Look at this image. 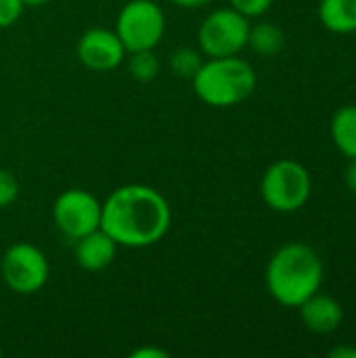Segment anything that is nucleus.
<instances>
[{
	"instance_id": "nucleus-25",
	"label": "nucleus",
	"mask_w": 356,
	"mask_h": 358,
	"mask_svg": "<svg viewBox=\"0 0 356 358\" xmlns=\"http://www.w3.org/2000/svg\"><path fill=\"white\" fill-rule=\"evenodd\" d=\"M0 357H2V348H0Z\"/></svg>"
},
{
	"instance_id": "nucleus-17",
	"label": "nucleus",
	"mask_w": 356,
	"mask_h": 358,
	"mask_svg": "<svg viewBox=\"0 0 356 358\" xmlns=\"http://www.w3.org/2000/svg\"><path fill=\"white\" fill-rule=\"evenodd\" d=\"M17 197H19V180L15 178L13 172L0 168V210L15 203Z\"/></svg>"
},
{
	"instance_id": "nucleus-3",
	"label": "nucleus",
	"mask_w": 356,
	"mask_h": 358,
	"mask_svg": "<svg viewBox=\"0 0 356 358\" xmlns=\"http://www.w3.org/2000/svg\"><path fill=\"white\" fill-rule=\"evenodd\" d=\"M199 101L210 107H233L243 103L256 90V71L237 55L212 57L204 61L191 80Z\"/></svg>"
},
{
	"instance_id": "nucleus-5",
	"label": "nucleus",
	"mask_w": 356,
	"mask_h": 358,
	"mask_svg": "<svg viewBox=\"0 0 356 358\" xmlns=\"http://www.w3.org/2000/svg\"><path fill=\"white\" fill-rule=\"evenodd\" d=\"M115 34L126 52L153 50L166 34V15L153 0H128L118 13Z\"/></svg>"
},
{
	"instance_id": "nucleus-7",
	"label": "nucleus",
	"mask_w": 356,
	"mask_h": 358,
	"mask_svg": "<svg viewBox=\"0 0 356 358\" xmlns=\"http://www.w3.org/2000/svg\"><path fill=\"white\" fill-rule=\"evenodd\" d=\"M0 273L10 292L19 296H31L46 285L50 264L40 248L29 241H19L4 252L0 260Z\"/></svg>"
},
{
	"instance_id": "nucleus-14",
	"label": "nucleus",
	"mask_w": 356,
	"mask_h": 358,
	"mask_svg": "<svg viewBox=\"0 0 356 358\" xmlns=\"http://www.w3.org/2000/svg\"><path fill=\"white\" fill-rule=\"evenodd\" d=\"M283 44H285V36H283V31L277 25H273L269 21L250 25L248 46L256 55H260V57H275L277 52H281Z\"/></svg>"
},
{
	"instance_id": "nucleus-16",
	"label": "nucleus",
	"mask_w": 356,
	"mask_h": 358,
	"mask_svg": "<svg viewBox=\"0 0 356 358\" xmlns=\"http://www.w3.org/2000/svg\"><path fill=\"white\" fill-rule=\"evenodd\" d=\"M159 59L153 50H134L128 52V73L136 82H151L159 73Z\"/></svg>"
},
{
	"instance_id": "nucleus-11",
	"label": "nucleus",
	"mask_w": 356,
	"mask_h": 358,
	"mask_svg": "<svg viewBox=\"0 0 356 358\" xmlns=\"http://www.w3.org/2000/svg\"><path fill=\"white\" fill-rule=\"evenodd\" d=\"M298 308L306 329L315 334H332L342 325L344 319V310L340 302L329 296H321L319 292L311 296L306 302H302Z\"/></svg>"
},
{
	"instance_id": "nucleus-2",
	"label": "nucleus",
	"mask_w": 356,
	"mask_h": 358,
	"mask_svg": "<svg viewBox=\"0 0 356 358\" xmlns=\"http://www.w3.org/2000/svg\"><path fill=\"white\" fill-rule=\"evenodd\" d=\"M323 283V262L319 254L304 243L279 248L266 266L269 294L287 308H298L319 292Z\"/></svg>"
},
{
	"instance_id": "nucleus-10",
	"label": "nucleus",
	"mask_w": 356,
	"mask_h": 358,
	"mask_svg": "<svg viewBox=\"0 0 356 358\" xmlns=\"http://www.w3.org/2000/svg\"><path fill=\"white\" fill-rule=\"evenodd\" d=\"M118 243L99 227L97 231L80 237L76 241V262L88 273L105 271L118 254Z\"/></svg>"
},
{
	"instance_id": "nucleus-1",
	"label": "nucleus",
	"mask_w": 356,
	"mask_h": 358,
	"mask_svg": "<svg viewBox=\"0 0 356 358\" xmlns=\"http://www.w3.org/2000/svg\"><path fill=\"white\" fill-rule=\"evenodd\" d=\"M168 199L149 185H124L103 201L101 229L120 245L141 250L162 241L170 229Z\"/></svg>"
},
{
	"instance_id": "nucleus-8",
	"label": "nucleus",
	"mask_w": 356,
	"mask_h": 358,
	"mask_svg": "<svg viewBox=\"0 0 356 358\" xmlns=\"http://www.w3.org/2000/svg\"><path fill=\"white\" fill-rule=\"evenodd\" d=\"M103 203L84 189H67L52 203V220L57 229L71 241L101 227Z\"/></svg>"
},
{
	"instance_id": "nucleus-24",
	"label": "nucleus",
	"mask_w": 356,
	"mask_h": 358,
	"mask_svg": "<svg viewBox=\"0 0 356 358\" xmlns=\"http://www.w3.org/2000/svg\"><path fill=\"white\" fill-rule=\"evenodd\" d=\"M25 6H31V8H38V6H44V4H48L50 0H21Z\"/></svg>"
},
{
	"instance_id": "nucleus-15",
	"label": "nucleus",
	"mask_w": 356,
	"mask_h": 358,
	"mask_svg": "<svg viewBox=\"0 0 356 358\" xmlns=\"http://www.w3.org/2000/svg\"><path fill=\"white\" fill-rule=\"evenodd\" d=\"M204 52L191 46H180L170 55V69L180 80H193L204 65Z\"/></svg>"
},
{
	"instance_id": "nucleus-22",
	"label": "nucleus",
	"mask_w": 356,
	"mask_h": 358,
	"mask_svg": "<svg viewBox=\"0 0 356 358\" xmlns=\"http://www.w3.org/2000/svg\"><path fill=\"white\" fill-rule=\"evenodd\" d=\"M168 2H172V4H174V6H178V8L195 10V8H201V6L210 4L212 0H168Z\"/></svg>"
},
{
	"instance_id": "nucleus-21",
	"label": "nucleus",
	"mask_w": 356,
	"mask_h": 358,
	"mask_svg": "<svg viewBox=\"0 0 356 358\" xmlns=\"http://www.w3.org/2000/svg\"><path fill=\"white\" fill-rule=\"evenodd\" d=\"M344 182H346V187L356 195V157H353L348 162V166L344 170Z\"/></svg>"
},
{
	"instance_id": "nucleus-20",
	"label": "nucleus",
	"mask_w": 356,
	"mask_h": 358,
	"mask_svg": "<svg viewBox=\"0 0 356 358\" xmlns=\"http://www.w3.org/2000/svg\"><path fill=\"white\" fill-rule=\"evenodd\" d=\"M130 358H170V355L162 348H155V346H143V348L132 350Z\"/></svg>"
},
{
	"instance_id": "nucleus-4",
	"label": "nucleus",
	"mask_w": 356,
	"mask_h": 358,
	"mask_svg": "<svg viewBox=\"0 0 356 358\" xmlns=\"http://www.w3.org/2000/svg\"><path fill=\"white\" fill-rule=\"evenodd\" d=\"M313 191L308 170L294 159H279L264 172L260 180V195L264 203L275 212L300 210Z\"/></svg>"
},
{
	"instance_id": "nucleus-23",
	"label": "nucleus",
	"mask_w": 356,
	"mask_h": 358,
	"mask_svg": "<svg viewBox=\"0 0 356 358\" xmlns=\"http://www.w3.org/2000/svg\"><path fill=\"white\" fill-rule=\"evenodd\" d=\"M329 357L334 358H356V348H336L329 352Z\"/></svg>"
},
{
	"instance_id": "nucleus-19",
	"label": "nucleus",
	"mask_w": 356,
	"mask_h": 358,
	"mask_svg": "<svg viewBox=\"0 0 356 358\" xmlns=\"http://www.w3.org/2000/svg\"><path fill=\"white\" fill-rule=\"evenodd\" d=\"M229 2H231V6L235 10H239L248 19L264 15L271 8V4H273V0H229Z\"/></svg>"
},
{
	"instance_id": "nucleus-18",
	"label": "nucleus",
	"mask_w": 356,
	"mask_h": 358,
	"mask_svg": "<svg viewBox=\"0 0 356 358\" xmlns=\"http://www.w3.org/2000/svg\"><path fill=\"white\" fill-rule=\"evenodd\" d=\"M25 4L21 0H0V29L10 27L23 15Z\"/></svg>"
},
{
	"instance_id": "nucleus-13",
	"label": "nucleus",
	"mask_w": 356,
	"mask_h": 358,
	"mask_svg": "<svg viewBox=\"0 0 356 358\" xmlns=\"http://www.w3.org/2000/svg\"><path fill=\"white\" fill-rule=\"evenodd\" d=\"M332 136L346 157H356V105H346L336 111L332 120Z\"/></svg>"
},
{
	"instance_id": "nucleus-6",
	"label": "nucleus",
	"mask_w": 356,
	"mask_h": 358,
	"mask_svg": "<svg viewBox=\"0 0 356 358\" xmlns=\"http://www.w3.org/2000/svg\"><path fill=\"white\" fill-rule=\"evenodd\" d=\"M248 34H250V21L245 15H241L233 6L216 8L199 25L197 44L208 59L233 57L248 46Z\"/></svg>"
},
{
	"instance_id": "nucleus-9",
	"label": "nucleus",
	"mask_w": 356,
	"mask_h": 358,
	"mask_svg": "<svg viewBox=\"0 0 356 358\" xmlns=\"http://www.w3.org/2000/svg\"><path fill=\"white\" fill-rule=\"evenodd\" d=\"M78 61L90 69V71H111L120 67V63L126 59V48L122 40L118 38L115 29L107 27H90L86 29L76 46Z\"/></svg>"
},
{
	"instance_id": "nucleus-12",
	"label": "nucleus",
	"mask_w": 356,
	"mask_h": 358,
	"mask_svg": "<svg viewBox=\"0 0 356 358\" xmlns=\"http://www.w3.org/2000/svg\"><path fill=\"white\" fill-rule=\"evenodd\" d=\"M321 23L334 34L356 31V0H321Z\"/></svg>"
}]
</instances>
